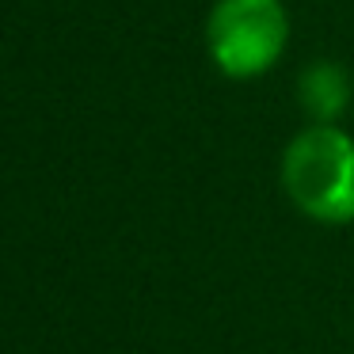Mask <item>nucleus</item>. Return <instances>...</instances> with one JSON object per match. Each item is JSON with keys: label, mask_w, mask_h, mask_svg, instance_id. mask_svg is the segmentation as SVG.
<instances>
[{"label": "nucleus", "mask_w": 354, "mask_h": 354, "mask_svg": "<svg viewBox=\"0 0 354 354\" xmlns=\"http://www.w3.org/2000/svg\"><path fill=\"white\" fill-rule=\"evenodd\" d=\"M282 183L301 214L328 225L354 221V138L331 122L308 126L286 149Z\"/></svg>", "instance_id": "1"}, {"label": "nucleus", "mask_w": 354, "mask_h": 354, "mask_svg": "<svg viewBox=\"0 0 354 354\" xmlns=\"http://www.w3.org/2000/svg\"><path fill=\"white\" fill-rule=\"evenodd\" d=\"M346 100H351V80H346V73L339 65L324 62V65L305 69V77H301V103H305V111L313 118L335 122L339 111L346 107Z\"/></svg>", "instance_id": "3"}, {"label": "nucleus", "mask_w": 354, "mask_h": 354, "mask_svg": "<svg viewBox=\"0 0 354 354\" xmlns=\"http://www.w3.org/2000/svg\"><path fill=\"white\" fill-rule=\"evenodd\" d=\"M290 16L282 0H217L206 24V46L217 69L236 80L259 77L282 57Z\"/></svg>", "instance_id": "2"}]
</instances>
